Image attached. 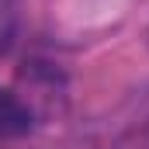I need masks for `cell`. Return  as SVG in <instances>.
Wrapping results in <instances>:
<instances>
[{
  "label": "cell",
  "mask_w": 149,
  "mask_h": 149,
  "mask_svg": "<svg viewBox=\"0 0 149 149\" xmlns=\"http://www.w3.org/2000/svg\"><path fill=\"white\" fill-rule=\"evenodd\" d=\"M35 125H38V118L24 104V97L14 87H0V142L24 139Z\"/></svg>",
  "instance_id": "1"
}]
</instances>
